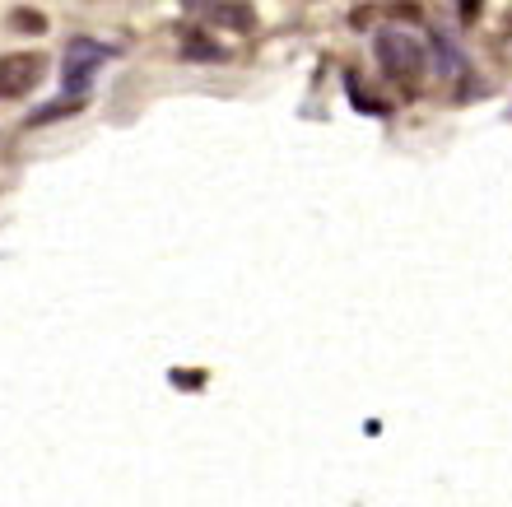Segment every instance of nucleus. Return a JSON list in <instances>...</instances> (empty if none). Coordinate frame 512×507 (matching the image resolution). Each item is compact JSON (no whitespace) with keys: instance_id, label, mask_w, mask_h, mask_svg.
<instances>
[{"instance_id":"nucleus-1","label":"nucleus","mask_w":512,"mask_h":507,"mask_svg":"<svg viewBox=\"0 0 512 507\" xmlns=\"http://www.w3.org/2000/svg\"><path fill=\"white\" fill-rule=\"evenodd\" d=\"M112 56H117V47H103V42H89V38L66 42V56H61V89H66V98L84 103V89L94 84L98 66H108Z\"/></svg>"},{"instance_id":"nucleus-2","label":"nucleus","mask_w":512,"mask_h":507,"mask_svg":"<svg viewBox=\"0 0 512 507\" xmlns=\"http://www.w3.org/2000/svg\"><path fill=\"white\" fill-rule=\"evenodd\" d=\"M378 66L387 70L391 80H410L424 66V42L405 28H382L378 33Z\"/></svg>"},{"instance_id":"nucleus-3","label":"nucleus","mask_w":512,"mask_h":507,"mask_svg":"<svg viewBox=\"0 0 512 507\" xmlns=\"http://www.w3.org/2000/svg\"><path fill=\"white\" fill-rule=\"evenodd\" d=\"M42 70H47V61H42L38 52L0 56V103H5V98L28 94V89L42 80Z\"/></svg>"},{"instance_id":"nucleus-4","label":"nucleus","mask_w":512,"mask_h":507,"mask_svg":"<svg viewBox=\"0 0 512 507\" xmlns=\"http://www.w3.org/2000/svg\"><path fill=\"white\" fill-rule=\"evenodd\" d=\"M84 103H75V98H61V103H47V107H38V112H33V126H47V121H61L66 117V112H80Z\"/></svg>"},{"instance_id":"nucleus-5","label":"nucleus","mask_w":512,"mask_h":507,"mask_svg":"<svg viewBox=\"0 0 512 507\" xmlns=\"http://www.w3.org/2000/svg\"><path fill=\"white\" fill-rule=\"evenodd\" d=\"M210 19H219V24H229V28H247L252 24V10H233V5H210Z\"/></svg>"},{"instance_id":"nucleus-6","label":"nucleus","mask_w":512,"mask_h":507,"mask_svg":"<svg viewBox=\"0 0 512 507\" xmlns=\"http://www.w3.org/2000/svg\"><path fill=\"white\" fill-rule=\"evenodd\" d=\"M345 89H350V98H354V103H359V107H364V112H373V117H378V112H382V103H378V98H373V94H368L364 84H359V75H350V84H345Z\"/></svg>"},{"instance_id":"nucleus-7","label":"nucleus","mask_w":512,"mask_h":507,"mask_svg":"<svg viewBox=\"0 0 512 507\" xmlns=\"http://www.w3.org/2000/svg\"><path fill=\"white\" fill-rule=\"evenodd\" d=\"M182 56H210V61H224V47H210L205 38H187V47H182Z\"/></svg>"}]
</instances>
